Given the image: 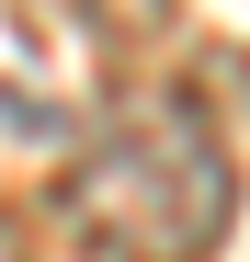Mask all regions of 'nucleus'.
<instances>
[{
  "label": "nucleus",
  "mask_w": 250,
  "mask_h": 262,
  "mask_svg": "<svg viewBox=\"0 0 250 262\" xmlns=\"http://www.w3.org/2000/svg\"><path fill=\"white\" fill-rule=\"evenodd\" d=\"M57 228L91 262H205L239 228V160L193 92L125 103L91 148L57 171Z\"/></svg>",
  "instance_id": "1"
},
{
  "label": "nucleus",
  "mask_w": 250,
  "mask_h": 262,
  "mask_svg": "<svg viewBox=\"0 0 250 262\" xmlns=\"http://www.w3.org/2000/svg\"><path fill=\"white\" fill-rule=\"evenodd\" d=\"M103 34H137V23H171V0H91Z\"/></svg>",
  "instance_id": "2"
}]
</instances>
